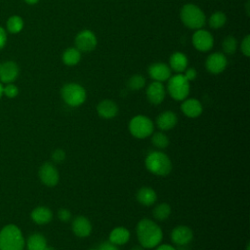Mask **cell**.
Masks as SVG:
<instances>
[{
	"instance_id": "1",
	"label": "cell",
	"mask_w": 250,
	"mask_h": 250,
	"mask_svg": "<svg viewBox=\"0 0 250 250\" xmlns=\"http://www.w3.org/2000/svg\"><path fill=\"white\" fill-rule=\"evenodd\" d=\"M136 234L140 245L144 248L152 249L160 244L163 232L161 228L150 219H142L136 227Z\"/></svg>"
},
{
	"instance_id": "2",
	"label": "cell",
	"mask_w": 250,
	"mask_h": 250,
	"mask_svg": "<svg viewBox=\"0 0 250 250\" xmlns=\"http://www.w3.org/2000/svg\"><path fill=\"white\" fill-rule=\"evenodd\" d=\"M24 238L16 225H7L0 230V250H23Z\"/></svg>"
},
{
	"instance_id": "3",
	"label": "cell",
	"mask_w": 250,
	"mask_h": 250,
	"mask_svg": "<svg viewBox=\"0 0 250 250\" xmlns=\"http://www.w3.org/2000/svg\"><path fill=\"white\" fill-rule=\"evenodd\" d=\"M146 169L156 176L165 177L172 170V162L169 156L162 151H151L149 152L145 160Z\"/></svg>"
},
{
	"instance_id": "4",
	"label": "cell",
	"mask_w": 250,
	"mask_h": 250,
	"mask_svg": "<svg viewBox=\"0 0 250 250\" xmlns=\"http://www.w3.org/2000/svg\"><path fill=\"white\" fill-rule=\"evenodd\" d=\"M181 20L183 23L190 29H200L206 21L203 11L194 4H186L181 10Z\"/></svg>"
},
{
	"instance_id": "5",
	"label": "cell",
	"mask_w": 250,
	"mask_h": 250,
	"mask_svg": "<svg viewBox=\"0 0 250 250\" xmlns=\"http://www.w3.org/2000/svg\"><path fill=\"white\" fill-rule=\"evenodd\" d=\"M61 96L63 102L72 107L81 105L86 101V90L80 84L67 83L62 86L61 90Z\"/></svg>"
},
{
	"instance_id": "6",
	"label": "cell",
	"mask_w": 250,
	"mask_h": 250,
	"mask_svg": "<svg viewBox=\"0 0 250 250\" xmlns=\"http://www.w3.org/2000/svg\"><path fill=\"white\" fill-rule=\"evenodd\" d=\"M189 81L183 73H177L168 79L167 90L169 95L175 101H184L189 94Z\"/></svg>"
},
{
	"instance_id": "7",
	"label": "cell",
	"mask_w": 250,
	"mask_h": 250,
	"mask_svg": "<svg viewBox=\"0 0 250 250\" xmlns=\"http://www.w3.org/2000/svg\"><path fill=\"white\" fill-rule=\"evenodd\" d=\"M154 124L145 115H136L129 122V131L137 139H146L153 133Z\"/></svg>"
},
{
	"instance_id": "8",
	"label": "cell",
	"mask_w": 250,
	"mask_h": 250,
	"mask_svg": "<svg viewBox=\"0 0 250 250\" xmlns=\"http://www.w3.org/2000/svg\"><path fill=\"white\" fill-rule=\"evenodd\" d=\"M75 48L80 52H91L97 46V37L90 29L81 30L74 40Z\"/></svg>"
},
{
	"instance_id": "9",
	"label": "cell",
	"mask_w": 250,
	"mask_h": 250,
	"mask_svg": "<svg viewBox=\"0 0 250 250\" xmlns=\"http://www.w3.org/2000/svg\"><path fill=\"white\" fill-rule=\"evenodd\" d=\"M191 41L193 47L200 52H207L211 50L214 45L213 35L209 31L201 28L196 29L192 35Z\"/></svg>"
},
{
	"instance_id": "10",
	"label": "cell",
	"mask_w": 250,
	"mask_h": 250,
	"mask_svg": "<svg viewBox=\"0 0 250 250\" xmlns=\"http://www.w3.org/2000/svg\"><path fill=\"white\" fill-rule=\"evenodd\" d=\"M39 179L40 181L47 187H55L58 185L60 180V175L55 167V165L51 162H45L39 168Z\"/></svg>"
},
{
	"instance_id": "11",
	"label": "cell",
	"mask_w": 250,
	"mask_h": 250,
	"mask_svg": "<svg viewBox=\"0 0 250 250\" xmlns=\"http://www.w3.org/2000/svg\"><path fill=\"white\" fill-rule=\"evenodd\" d=\"M228 64L227 58L222 53H213L209 55L205 62V67L208 72L213 74H219L223 72Z\"/></svg>"
},
{
	"instance_id": "12",
	"label": "cell",
	"mask_w": 250,
	"mask_h": 250,
	"mask_svg": "<svg viewBox=\"0 0 250 250\" xmlns=\"http://www.w3.org/2000/svg\"><path fill=\"white\" fill-rule=\"evenodd\" d=\"M20 74V67L14 61H6L1 63L0 67V82L1 83H13Z\"/></svg>"
},
{
	"instance_id": "13",
	"label": "cell",
	"mask_w": 250,
	"mask_h": 250,
	"mask_svg": "<svg viewBox=\"0 0 250 250\" xmlns=\"http://www.w3.org/2000/svg\"><path fill=\"white\" fill-rule=\"evenodd\" d=\"M193 237V232L190 228L187 226H178L173 229L171 232V240L178 246L188 245Z\"/></svg>"
},
{
	"instance_id": "14",
	"label": "cell",
	"mask_w": 250,
	"mask_h": 250,
	"mask_svg": "<svg viewBox=\"0 0 250 250\" xmlns=\"http://www.w3.org/2000/svg\"><path fill=\"white\" fill-rule=\"evenodd\" d=\"M146 94V98L150 104H159L165 99L166 92H165V88H164L162 82L153 81L147 86Z\"/></svg>"
},
{
	"instance_id": "15",
	"label": "cell",
	"mask_w": 250,
	"mask_h": 250,
	"mask_svg": "<svg viewBox=\"0 0 250 250\" xmlns=\"http://www.w3.org/2000/svg\"><path fill=\"white\" fill-rule=\"evenodd\" d=\"M148 74L153 81L164 82L171 77V68L163 62H154L149 65Z\"/></svg>"
},
{
	"instance_id": "16",
	"label": "cell",
	"mask_w": 250,
	"mask_h": 250,
	"mask_svg": "<svg viewBox=\"0 0 250 250\" xmlns=\"http://www.w3.org/2000/svg\"><path fill=\"white\" fill-rule=\"evenodd\" d=\"M73 233L78 237H87L92 232V224L84 216L76 217L71 224Z\"/></svg>"
},
{
	"instance_id": "17",
	"label": "cell",
	"mask_w": 250,
	"mask_h": 250,
	"mask_svg": "<svg viewBox=\"0 0 250 250\" xmlns=\"http://www.w3.org/2000/svg\"><path fill=\"white\" fill-rule=\"evenodd\" d=\"M181 109L186 116L196 118L202 113L203 107L201 103L196 99H185L181 104Z\"/></svg>"
},
{
	"instance_id": "18",
	"label": "cell",
	"mask_w": 250,
	"mask_h": 250,
	"mask_svg": "<svg viewBox=\"0 0 250 250\" xmlns=\"http://www.w3.org/2000/svg\"><path fill=\"white\" fill-rule=\"evenodd\" d=\"M178 122V117L174 111L166 110L161 112L156 118V125L161 131L173 129Z\"/></svg>"
},
{
	"instance_id": "19",
	"label": "cell",
	"mask_w": 250,
	"mask_h": 250,
	"mask_svg": "<svg viewBox=\"0 0 250 250\" xmlns=\"http://www.w3.org/2000/svg\"><path fill=\"white\" fill-rule=\"evenodd\" d=\"M97 112L102 118L111 119L117 115L118 106L111 100H103L97 105Z\"/></svg>"
},
{
	"instance_id": "20",
	"label": "cell",
	"mask_w": 250,
	"mask_h": 250,
	"mask_svg": "<svg viewBox=\"0 0 250 250\" xmlns=\"http://www.w3.org/2000/svg\"><path fill=\"white\" fill-rule=\"evenodd\" d=\"M31 220L37 225L49 224L53 219V212L46 206H38L34 208L30 214Z\"/></svg>"
},
{
	"instance_id": "21",
	"label": "cell",
	"mask_w": 250,
	"mask_h": 250,
	"mask_svg": "<svg viewBox=\"0 0 250 250\" xmlns=\"http://www.w3.org/2000/svg\"><path fill=\"white\" fill-rule=\"evenodd\" d=\"M188 60L184 53L175 52L169 59V67L177 73H183L188 68Z\"/></svg>"
},
{
	"instance_id": "22",
	"label": "cell",
	"mask_w": 250,
	"mask_h": 250,
	"mask_svg": "<svg viewBox=\"0 0 250 250\" xmlns=\"http://www.w3.org/2000/svg\"><path fill=\"white\" fill-rule=\"evenodd\" d=\"M137 200L144 206H151L156 202L157 194L155 190L149 187H143L137 191Z\"/></svg>"
},
{
	"instance_id": "23",
	"label": "cell",
	"mask_w": 250,
	"mask_h": 250,
	"mask_svg": "<svg viewBox=\"0 0 250 250\" xmlns=\"http://www.w3.org/2000/svg\"><path fill=\"white\" fill-rule=\"evenodd\" d=\"M130 231L128 229L124 228V227H116L114 228L110 233H109V237L108 240L115 244V245H123L125 243H127L130 239Z\"/></svg>"
},
{
	"instance_id": "24",
	"label": "cell",
	"mask_w": 250,
	"mask_h": 250,
	"mask_svg": "<svg viewBox=\"0 0 250 250\" xmlns=\"http://www.w3.org/2000/svg\"><path fill=\"white\" fill-rule=\"evenodd\" d=\"M47 246V240L41 233H32L26 241L27 250H44Z\"/></svg>"
},
{
	"instance_id": "25",
	"label": "cell",
	"mask_w": 250,
	"mask_h": 250,
	"mask_svg": "<svg viewBox=\"0 0 250 250\" xmlns=\"http://www.w3.org/2000/svg\"><path fill=\"white\" fill-rule=\"evenodd\" d=\"M62 60L65 65H68V66L76 65L81 60V52L78 51L76 48H67L62 53Z\"/></svg>"
},
{
	"instance_id": "26",
	"label": "cell",
	"mask_w": 250,
	"mask_h": 250,
	"mask_svg": "<svg viewBox=\"0 0 250 250\" xmlns=\"http://www.w3.org/2000/svg\"><path fill=\"white\" fill-rule=\"evenodd\" d=\"M23 28V20L18 16L14 15L11 16L6 21V31L12 34L20 33Z\"/></svg>"
},
{
	"instance_id": "27",
	"label": "cell",
	"mask_w": 250,
	"mask_h": 250,
	"mask_svg": "<svg viewBox=\"0 0 250 250\" xmlns=\"http://www.w3.org/2000/svg\"><path fill=\"white\" fill-rule=\"evenodd\" d=\"M153 217L158 221H164L171 215V207L168 203H160L153 208Z\"/></svg>"
},
{
	"instance_id": "28",
	"label": "cell",
	"mask_w": 250,
	"mask_h": 250,
	"mask_svg": "<svg viewBox=\"0 0 250 250\" xmlns=\"http://www.w3.org/2000/svg\"><path fill=\"white\" fill-rule=\"evenodd\" d=\"M227 21V16L225 13L218 11L215 12L211 15V17L209 18V25L210 27L214 28V29H218L221 28L225 25Z\"/></svg>"
},
{
	"instance_id": "29",
	"label": "cell",
	"mask_w": 250,
	"mask_h": 250,
	"mask_svg": "<svg viewBox=\"0 0 250 250\" xmlns=\"http://www.w3.org/2000/svg\"><path fill=\"white\" fill-rule=\"evenodd\" d=\"M151 143L152 145L157 147V148H166L169 145V139L165 133L161 132H156L151 134Z\"/></svg>"
},
{
	"instance_id": "30",
	"label": "cell",
	"mask_w": 250,
	"mask_h": 250,
	"mask_svg": "<svg viewBox=\"0 0 250 250\" xmlns=\"http://www.w3.org/2000/svg\"><path fill=\"white\" fill-rule=\"evenodd\" d=\"M222 47L225 54L232 55L237 49V41L233 36H227L223 41Z\"/></svg>"
},
{
	"instance_id": "31",
	"label": "cell",
	"mask_w": 250,
	"mask_h": 250,
	"mask_svg": "<svg viewBox=\"0 0 250 250\" xmlns=\"http://www.w3.org/2000/svg\"><path fill=\"white\" fill-rule=\"evenodd\" d=\"M145 85H146V79L141 74H135L131 76L130 79L128 80V87L134 91L141 90L142 88L145 87Z\"/></svg>"
},
{
	"instance_id": "32",
	"label": "cell",
	"mask_w": 250,
	"mask_h": 250,
	"mask_svg": "<svg viewBox=\"0 0 250 250\" xmlns=\"http://www.w3.org/2000/svg\"><path fill=\"white\" fill-rule=\"evenodd\" d=\"M19 94V88L14 83H8L5 86H3V95H5L7 98L13 99L16 98Z\"/></svg>"
},
{
	"instance_id": "33",
	"label": "cell",
	"mask_w": 250,
	"mask_h": 250,
	"mask_svg": "<svg viewBox=\"0 0 250 250\" xmlns=\"http://www.w3.org/2000/svg\"><path fill=\"white\" fill-rule=\"evenodd\" d=\"M51 157L55 163H62L65 159V152L62 148H57L52 152Z\"/></svg>"
},
{
	"instance_id": "34",
	"label": "cell",
	"mask_w": 250,
	"mask_h": 250,
	"mask_svg": "<svg viewBox=\"0 0 250 250\" xmlns=\"http://www.w3.org/2000/svg\"><path fill=\"white\" fill-rule=\"evenodd\" d=\"M240 50L245 57L250 56V35H246L243 38V40L240 44Z\"/></svg>"
},
{
	"instance_id": "35",
	"label": "cell",
	"mask_w": 250,
	"mask_h": 250,
	"mask_svg": "<svg viewBox=\"0 0 250 250\" xmlns=\"http://www.w3.org/2000/svg\"><path fill=\"white\" fill-rule=\"evenodd\" d=\"M58 218L60 219V221L62 222H68L70 219H71V212L66 209V208H61L59 211H58Z\"/></svg>"
},
{
	"instance_id": "36",
	"label": "cell",
	"mask_w": 250,
	"mask_h": 250,
	"mask_svg": "<svg viewBox=\"0 0 250 250\" xmlns=\"http://www.w3.org/2000/svg\"><path fill=\"white\" fill-rule=\"evenodd\" d=\"M183 74H184V76L187 78V80L190 82V81H192V80H194V79L196 78L197 72H196V70H195L194 68L189 67V68H187V69L183 72Z\"/></svg>"
},
{
	"instance_id": "37",
	"label": "cell",
	"mask_w": 250,
	"mask_h": 250,
	"mask_svg": "<svg viewBox=\"0 0 250 250\" xmlns=\"http://www.w3.org/2000/svg\"><path fill=\"white\" fill-rule=\"evenodd\" d=\"M98 249L99 250H119L117 245L111 243L109 240L108 241H104L103 243H101Z\"/></svg>"
},
{
	"instance_id": "38",
	"label": "cell",
	"mask_w": 250,
	"mask_h": 250,
	"mask_svg": "<svg viewBox=\"0 0 250 250\" xmlns=\"http://www.w3.org/2000/svg\"><path fill=\"white\" fill-rule=\"evenodd\" d=\"M7 43V31L0 25V50H2Z\"/></svg>"
},
{
	"instance_id": "39",
	"label": "cell",
	"mask_w": 250,
	"mask_h": 250,
	"mask_svg": "<svg viewBox=\"0 0 250 250\" xmlns=\"http://www.w3.org/2000/svg\"><path fill=\"white\" fill-rule=\"evenodd\" d=\"M154 250H177V249L170 244H159L155 247Z\"/></svg>"
},
{
	"instance_id": "40",
	"label": "cell",
	"mask_w": 250,
	"mask_h": 250,
	"mask_svg": "<svg viewBox=\"0 0 250 250\" xmlns=\"http://www.w3.org/2000/svg\"><path fill=\"white\" fill-rule=\"evenodd\" d=\"M26 4H28V5H34V4H36V3H38L39 2V0H23Z\"/></svg>"
},
{
	"instance_id": "41",
	"label": "cell",
	"mask_w": 250,
	"mask_h": 250,
	"mask_svg": "<svg viewBox=\"0 0 250 250\" xmlns=\"http://www.w3.org/2000/svg\"><path fill=\"white\" fill-rule=\"evenodd\" d=\"M130 250H145V248L143 246H141V245H136V246L132 247Z\"/></svg>"
},
{
	"instance_id": "42",
	"label": "cell",
	"mask_w": 250,
	"mask_h": 250,
	"mask_svg": "<svg viewBox=\"0 0 250 250\" xmlns=\"http://www.w3.org/2000/svg\"><path fill=\"white\" fill-rule=\"evenodd\" d=\"M2 96H3V85H2V83L0 82V99L2 98Z\"/></svg>"
},
{
	"instance_id": "43",
	"label": "cell",
	"mask_w": 250,
	"mask_h": 250,
	"mask_svg": "<svg viewBox=\"0 0 250 250\" xmlns=\"http://www.w3.org/2000/svg\"><path fill=\"white\" fill-rule=\"evenodd\" d=\"M44 250H56V249H55L54 247H52V246H48V245H47Z\"/></svg>"
},
{
	"instance_id": "44",
	"label": "cell",
	"mask_w": 250,
	"mask_h": 250,
	"mask_svg": "<svg viewBox=\"0 0 250 250\" xmlns=\"http://www.w3.org/2000/svg\"><path fill=\"white\" fill-rule=\"evenodd\" d=\"M89 250H99V249H89Z\"/></svg>"
},
{
	"instance_id": "45",
	"label": "cell",
	"mask_w": 250,
	"mask_h": 250,
	"mask_svg": "<svg viewBox=\"0 0 250 250\" xmlns=\"http://www.w3.org/2000/svg\"><path fill=\"white\" fill-rule=\"evenodd\" d=\"M0 67H1V62H0Z\"/></svg>"
}]
</instances>
